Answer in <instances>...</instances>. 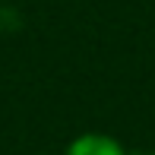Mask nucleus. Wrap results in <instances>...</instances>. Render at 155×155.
<instances>
[{
    "label": "nucleus",
    "instance_id": "nucleus-1",
    "mask_svg": "<svg viewBox=\"0 0 155 155\" xmlns=\"http://www.w3.org/2000/svg\"><path fill=\"white\" fill-rule=\"evenodd\" d=\"M63 155H127V149L108 133H82L67 146Z\"/></svg>",
    "mask_w": 155,
    "mask_h": 155
},
{
    "label": "nucleus",
    "instance_id": "nucleus-2",
    "mask_svg": "<svg viewBox=\"0 0 155 155\" xmlns=\"http://www.w3.org/2000/svg\"><path fill=\"white\" fill-rule=\"evenodd\" d=\"M146 155H155V152H146Z\"/></svg>",
    "mask_w": 155,
    "mask_h": 155
}]
</instances>
